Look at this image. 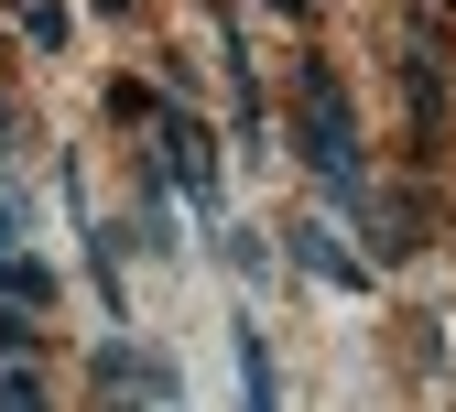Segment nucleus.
Returning a JSON list of instances; mask_svg holds the SVG:
<instances>
[{"label":"nucleus","instance_id":"1a4fd4ad","mask_svg":"<svg viewBox=\"0 0 456 412\" xmlns=\"http://www.w3.org/2000/svg\"><path fill=\"white\" fill-rule=\"evenodd\" d=\"M228 261H240V282H272V239H250V228H228Z\"/></svg>","mask_w":456,"mask_h":412},{"label":"nucleus","instance_id":"20e7f679","mask_svg":"<svg viewBox=\"0 0 456 412\" xmlns=\"http://www.w3.org/2000/svg\"><path fill=\"white\" fill-rule=\"evenodd\" d=\"M282 250H294V271L326 282V293H370V282H380V261H359L337 217H294V239H282Z\"/></svg>","mask_w":456,"mask_h":412},{"label":"nucleus","instance_id":"9b49d317","mask_svg":"<svg viewBox=\"0 0 456 412\" xmlns=\"http://www.w3.org/2000/svg\"><path fill=\"white\" fill-rule=\"evenodd\" d=\"M87 12H131V0H87Z\"/></svg>","mask_w":456,"mask_h":412},{"label":"nucleus","instance_id":"6e6552de","mask_svg":"<svg viewBox=\"0 0 456 412\" xmlns=\"http://www.w3.org/2000/svg\"><path fill=\"white\" fill-rule=\"evenodd\" d=\"M22 33H33V44L54 54V44H66V33H77V12H66V0H22Z\"/></svg>","mask_w":456,"mask_h":412},{"label":"nucleus","instance_id":"f03ea898","mask_svg":"<svg viewBox=\"0 0 456 412\" xmlns=\"http://www.w3.org/2000/svg\"><path fill=\"white\" fill-rule=\"evenodd\" d=\"M152 163H163V185H175L196 206V228H228V174H217V131L196 120V109H152Z\"/></svg>","mask_w":456,"mask_h":412},{"label":"nucleus","instance_id":"423d86ee","mask_svg":"<svg viewBox=\"0 0 456 412\" xmlns=\"http://www.w3.org/2000/svg\"><path fill=\"white\" fill-rule=\"evenodd\" d=\"M403 98H413V131L435 141V131H445V66H435V54H424V44L403 54Z\"/></svg>","mask_w":456,"mask_h":412},{"label":"nucleus","instance_id":"f257e3e1","mask_svg":"<svg viewBox=\"0 0 456 412\" xmlns=\"http://www.w3.org/2000/svg\"><path fill=\"white\" fill-rule=\"evenodd\" d=\"M294 152H305L315 196L348 217V228L380 206L370 196V141H359V109H348V77H337V66H305L294 77Z\"/></svg>","mask_w":456,"mask_h":412},{"label":"nucleus","instance_id":"0eeeda50","mask_svg":"<svg viewBox=\"0 0 456 412\" xmlns=\"http://www.w3.org/2000/svg\"><path fill=\"white\" fill-rule=\"evenodd\" d=\"M240 391H250V401H282V359H272L261 326H240Z\"/></svg>","mask_w":456,"mask_h":412},{"label":"nucleus","instance_id":"39448f33","mask_svg":"<svg viewBox=\"0 0 456 412\" xmlns=\"http://www.w3.org/2000/svg\"><path fill=\"white\" fill-rule=\"evenodd\" d=\"M0 401H44V359H33L22 315H0Z\"/></svg>","mask_w":456,"mask_h":412},{"label":"nucleus","instance_id":"7ed1b4c3","mask_svg":"<svg viewBox=\"0 0 456 412\" xmlns=\"http://www.w3.org/2000/svg\"><path fill=\"white\" fill-rule=\"evenodd\" d=\"M87 391H98V401H185V369L163 359V347L98 336V359H87Z\"/></svg>","mask_w":456,"mask_h":412},{"label":"nucleus","instance_id":"9d476101","mask_svg":"<svg viewBox=\"0 0 456 412\" xmlns=\"http://www.w3.org/2000/svg\"><path fill=\"white\" fill-rule=\"evenodd\" d=\"M261 12H282V22H305V12H315V0H261Z\"/></svg>","mask_w":456,"mask_h":412}]
</instances>
